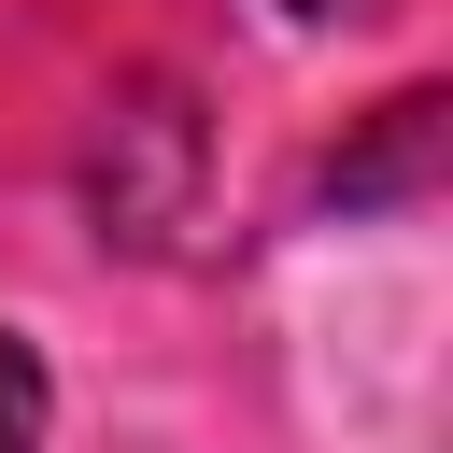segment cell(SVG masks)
Listing matches in <instances>:
<instances>
[{
	"instance_id": "1",
	"label": "cell",
	"mask_w": 453,
	"mask_h": 453,
	"mask_svg": "<svg viewBox=\"0 0 453 453\" xmlns=\"http://www.w3.org/2000/svg\"><path fill=\"white\" fill-rule=\"evenodd\" d=\"M0 453H42V354L0 340Z\"/></svg>"
},
{
	"instance_id": "2",
	"label": "cell",
	"mask_w": 453,
	"mask_h": 453,
	"mask_svg": "<svg viewBox=\"0 0 453 453\" xmlns=\"http://www.w3.org/2000/svg\"><path fill=\"white\" fill-rule=\"evenodd\" d=\"M283 14H354V0H283Z\"/></svg>"
}]
</instances>
